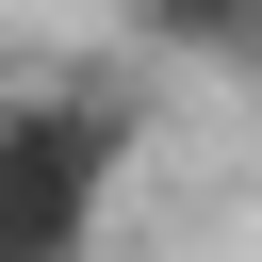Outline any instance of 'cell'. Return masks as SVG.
<instances>
[{
	"label": "cell",
	"instance_id": "cell-1",
	"mask_svg": "<svg viewBox=\"0 0 262 262\" xmlns=\"http://www.w3.org/2000/svg\"><path fill=\"white\" fill-rule=\"evenodd\" d=\"M115 164L131 131L98 98H0V262H98V213H115Z\"/></svg>",
	"mask_w": 262,
	"mask_h": 262
},
{
	"label": "cell",
	"instance_id": "cell-2",
	"mask_svg": "<svg viewBox=\"0 0 262 262\" xmlns=\"http://www.w3.org/2000/svg\"><path fill=\"white\" fill-rule=\"evenodd\" d=\"M131 33L180 66H262V0H131Z\"/></svg>",
	"mask_w": 262,
	"mask_h": 262
}]
</instances>
